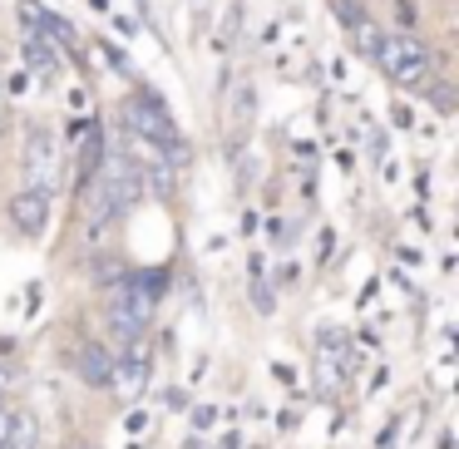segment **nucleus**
<instances>
[{"mask_svg": "<svg viewBox=\"0 0 459 449\" xmlns=\"http://www.w3.org/2000/svg\"><path fill=\"white\" fill-rule=\"evenodd\" d=\"M124 124H129L134 139H149V143H159V149H169L173 163L183 159L178 129H173V119H169V109H163L159 94H149V90H143V94H129V104H124Z\"/></svg>", "mask_w": 459, "mask_h": 449, "instance_id": "1", "label": "nucleus"}, {"mask_svg": "<svg viewBox=\"0 0 459 449\" xmlns=\"http://www.w3.org/2000/svg\"><path fill=\"white\" fill-rule=\"evenodd\" d=\"M370 60H376L395 84H405V90L429 80V50L415 40V35H380V45H376Z\"/></svg>", "mask_w": 459, "mask_h": 449, "instance_id": "2", "label": "nucleus"}, {"mask_svg": "<svg viewBox=\"0 0 459 449\" xmlns=\"http://www.w3.org/2000/svg\"><path fill=\"white\" fill-rule=\"evenodd\" d=\"M25 188L45 193V198L60 188V149H55L50 129H35L30 143H25Z\"/></svg>", "mask_w": 459, "mask_h": 449, "instance_id": "3", "label": "nucleus"}, {"mask_svg": "<svg viewBox=\"0 0 459 449\" xmlns=\"http://www.w3.org/2000/svg\"><path fill=\"white\" fill-rule=\"evenodd\" d=\"M45 218H50V198H45V193L21 188V193L11 198V222L25 232V237H40V232H45Z\"/></svg>", "mask_w": 459, "mask_h": 449, "instance_id": "4", "label": "nucleus"}, {"mask_svg": "<svg viewBox=\"0 0 459 449\" xmlns=\"http://www.w3.org/2000/svg\"><path fill=\"white\" fill-rule=\"evenodd\" d=\"M21 50H25V60H30L35 70L45 74V80H55V74H60V55L50 50V40H45V30H25Z\"/></svg>", "mask_w": 459, "mask_h": 449, "instance_id": "5", "label": "nucleus"}, {"mask_svg": "<svg viewBox=\"0 0 459 449\" xmlns=\"http://www.w3.org/2000/svg\"><path fill=\"white\" fill-rule=\"evenodd\" d=\"M143 380H149V366H143V356H129L124 366H114V370H109V385L119 390V395H139Z\"/></svg>", "mask_w": 459, "mask_h": 449, "instance_id": "6", "label": "nucleus"}, {"mask_svg": "<svg viewBox=\"0 0 459 449\" xmlns=\"http://www.w3.org/2000/svg\"><path fill=\"white\" fill-rule=\"evenodd\" d=\"M80 370H84V380H90V385H109V370H114V356L104 346H84L80 350Z\"/></svg>", "mask_w": 459, "mask_h": 449, "instance_id": "7", "label": "nucleus"}, {"mask_svg": "<svg viewBox=\"0 0 459 449\" xmlns=\"http://www.w3.org/2000/svg\"><path fill=\"white\" fill-rule=\"evenodd\" d=\"M5 449H35V419L30 415L11 419V439H5Z\"/></svg>", "mask_w": 459, "mask_h": 449, "instance_id": "8", "label": "nucleus"}, {"mask_svg": "<svg viewBox=\"0 0 459 449\" xmlns=\"http://www.w3.org/2000/svg\"><path fill=\"white\" fill-rule=\"evenodd\" d=\"M351 35H356V45H360V55H366V60H370V55H376V45H380V35H376V25H370V21H366V15H360V21H356V25H351Z\"/></svg>", "mask_w": 459, "mask_h": 449, "instance_id": "9", "label": "nucleus"}, {"mask_svg": "<svg viewBox=\"0 0 459 449\" xmlns=\"http://www.w3.org/2000/svg\"><path fill=\"white\" fill-rule=\"evenodd\" d=\"M11 419H15L11 410H0V449H5V439H11Z\"/></svg>", "mask_w": 459, "mask_h": 449, "instance_id": "10", "label": "nucleus"}]
</instances>
